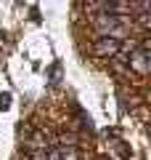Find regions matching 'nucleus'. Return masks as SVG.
Listing matches in <instances>:
<instances>
[{
	"label": "nucleus",
	"mask_w": 151,
	"mask_h": 160,
	"mask_svg": "<svg viewBox=\"0 0 151 160\" xmlns=\"http://www.w3.org/2000/svg\"><path fill=\"white\" fill-rule=\"evenodd\" d=\"M93 51L98 56H117L122 51V40H114V38H98L93 43Z\"/></svg>",
	"instance_id": "f257e3e1"
},
{
	"label": "nucleus",
	"mask_w": 151,
	"mask_h": 160,
	"mask_svg": "<svg viewBox=\"0 0 151 160\" xmlns=\"http://www.w3.org/2000/svg\"><path fill=\"white\" fill-rule=\"evenodd\" d=\"M127 64H130V69H133V72H138V75H149V69H151L149 51H140V48H135V51L130 53Z\"/></svg>",
	"instance_id": "f03ea898"
},
{
	"label": "nucleus",
	"mask_w": 151,
	"mask_h": 160,
	"mask_svg": "<svg viewBox=\"0 0 151 160\" xmlns=\"http://www.w3.org/2000/svg\"><path fill=\"white\" fill-rule=\"evenodd\" d=\"M29 149H32V152H45V149H48V139H45L43 131H34L32 133V139H29Z\"/></svg>",
	"instance_id": "7ed1b4c3"
},
{
	"label": "nucleus",
	"mask_w": 151,
	"mask_h": 160,
	"mask_svg": "<svg viewBox=\"0 0 151 160\" xmlns=\"http://www.w3.org/2000/svg\"><path fill=\"white\" fill-rule=\"evenodd\" d=\"M11 109V93H0V112Z\"/></svg>",
	"instance_id": "20e7f679"
},
{
	"label": "nucleus",
	"mask_w": 151,
	"mask_h": 160,
	"mask_svg": "<svg viewBox=\"0 0 151 160\" xmlns=\"http://www.w3.org/2000/svg\"><path fill=\"white\" fill-rule=\"evenodd\" d=\"M29 160H48V152H32Z\"/></svg>",
	"instance_id": "39448f33"
},
{
	"label": "nucleus",
	"mask_w": 151,
	"mask_h": 160,
	"mask_svg": "<svg viewBox=\"0 0 151 160\" xmlns=\"http://www.w3.org/2000/svg\"><path fill=\"white\" fill-rule=\"evenodd\" d=\"M98 160H106V158H98Z\"/></svg>",
	"instance_id": "423d86ee"
}]
</instances>
